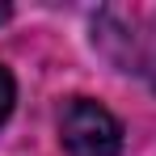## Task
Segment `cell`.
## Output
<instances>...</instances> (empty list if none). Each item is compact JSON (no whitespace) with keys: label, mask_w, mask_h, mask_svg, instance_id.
<instances>
[{"label":"cell","mask_w":156,"mask_h":156,"mask_svg":"<svg viewBox=\"0 0 156 156\" xmlns=\"http://www.w3.org/2000/svg\"><path fill=\"white\" fill-rule=\"evenodd\" d=\"M59 144L72 156H118L122 127L105 105L89 101V97H72L59 114Z\"/></svg>","instance_id":"cell-1"},{"label":"cell","mask_w":156,"mask_h":156,"mask_svg":"<svg viewBox=\"0 0 156 156\" xmlns=\"http://www.w3.org/2000/svg\"><path fill=\"white\" fill-rule=\"evenodd\" d=\"M13 101H17V84L9 76V68L0 63V127H4V118L13 114Z\"/></svg>","instance_id":"cell-2"},{"label":"cell","mask_w":156,"mask_h":156,"mask_svg":"<svg viewBox=\"0 0 156 156\" xmlns=\"http://www.w3.org/2000/svg\"><path fill=\"white\" fill-rule=\"evenodd\" d=\"M0 21H9V9H4V4H0Z\"/></svg>","instance_id":"cell-3"}]
</instances>
